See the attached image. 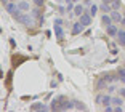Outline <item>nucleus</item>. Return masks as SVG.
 Returning a JSON list of instances; mask_svg holds the SVG:
<instances>
[{"mask_svg": "<svg viewBox=\"0 0 125 112\" xmlns=\"http://www.w3.org/2000/svg\"><path fill=\"white\" fill-rule=\"evenodd\" d=\"M13 16H15V19L19 22V24H22V26H32L34 24V19L31 18L29 15H22V13H21V8H18V11H16Z\"/></svg>", "mask_w": 125, "mask_h": 112, "instance_id": "1", "label": "nucleus"}, {"mask_svg": "<svg viewBox=\"0 0 125 112\" xmlns=\"http://www.w3.org/2000/svg\"><path fill=\"white\" fill-rule=\"evenodd\" d=\"M96 102L98 104H103V106H109L111 102H112V98H111V94H98L96 96Z\"/></svg>", "mask_w": 125, "mask_h": 112, "instance_id": "2", "label": "nucleus"}, {"mask_svg": "<svg viewBox=\"0 0 125 112\" xmlns=\"http://www.w3.org/2000/svg\"><path fill=\"white\" fill-rule=\"evenodd\" d=\"M107 80L106 79H103V77H99L98 80H96V83H95V90H98V91H101V90H104V88H107Z\"/></svg>", "mask_w": 125, "mask_h": 112, "instance_id": "3", "label": "nucleus"}, {"mask_svg": "<svg viewBox=\"0 0 125 112\" xmlns=\"http://www.w3.org/2000/svg\"><path fill=\"white\" fill-rule=\"evenodd\" d=\"M79 21L83 26H90L92 24V15H90V13H82V15L79 16Z\"/></svg>", "mask_w": 125, "mask_h": 112, "instance_id": "4", "label": "nucleus"}, {"mask_svg": "<svg viewBox=\"0 0 125 112\" xmlns=\"http://www.w3.org/2000/svg\"><path fill=\"white\" fill-rule=\"evenodd\" d=\"M106 34H107L109 37H117V34H119L117 26H115V24H109V26H106Z\"/></svg>", "mask_w": 125, "mask_h": 112, "instance_id": "5", "label": "nucleus"}, {"mask_svg": "<svg viewBox=\"0 0 125 112\" xmlns=\"http://www.w3.org/2000/svg\"><path fill=\"white\" fill-rule=\"evenodd\" d=\"M83 27L85 26L82 24L80 21H77V22H72V35H79V34L83 31Z\"/></svg>", "mask_w": 125, "mask_h": 112, "instance_id": "6", "label": "nucleus"}, {"mask_svg": "<svg viewBox=\"0 0 125 112\" xmlns=\"http://www.w3.org/2000/svg\"><path fill=\"white\" fill-rule=\"evenodd\" d=\"M22 61H26V56H21V54H13V56H11V64H13V67L19 66Z\"/></svg>", "mask_w": 125, "mask_h": 112, "instance_id": "7", "label": "nucleus"}, {"mask_svg": "<svg viewBox=\"0 0 125 112\" xmlns=\"http://www.w3.org/2000/svg\"><path fill=\"white\" fill-rule=\"evenodd\" d=\"M31 111H52V107L45 106L43 102H34V104L31 106Z\"/></svg>", "mask_w": 125, "mask_h": 112, "instance_id": "8", "label": "nucleus"}, {"mask_svg": "<svg viewBox=\"0 0 125 112\" xmlns=\"http://www.w3.org/2000/svg\"><path fill=\"white\" fill-rule=\"evenodd\" d=\"M55 37L61 42L64 39V31H62V26L61 24H55Z\"/></svg>", "mask_w": 125, "mask_h": 112, "instance_id": "9", "label": "nucleus"}, {"mask_svg": "<svg viewBox=\"0 0 125 112\" xmlns=\"http://www.w3.org/2000/svg\"><path fill=\"white\" fill-rule=\"evenodd\" d=\"M101 77L103 79H106L109 83H112V82H115V80L119 79V74H112V72H104V74H101Z\"/></svg>", "mask_w": 125, "mask_h": 112, "instance_id": "10", "label": "nucleus"}, {"mask_svg": "<svg viewBox=\"0 0 125 112\" xmlns=\"http://www.w3.org/2000/svg\"><path fill=\"white\" fill-rule=\"evenodd\" d=\"M18 8H19V7H18V5H15L13 2H8V3L5 5V10H7L10 15H15L16 11H18Z\"/></svg>", "mask_w": 125, "mask_h": 112, "instance_id": "11", "label": "nucleus"}, {"mask_svg": "<svg viewBox=\"0 0 125 112\" xmlns=\"http://www.w3.org/2000/svg\"><path fill=\"white\" fill-rule=\"evenodd\" d=\"M111 18H112L114 22H122V19H124L122 15L119 13V10H112V11H111Z\"/></svg>", "mask_w": 125, "mask_h": 112, "instance_id": "12", "label": "nucleus"}, {"mask_svg": "<svg viewBox=\"0 0 125 112\" xmlns=\"http://www.w3.org/2000/svg\"><path fill=\"white\" fill-rule=\"evenodd\" d=\"M50 107H52V111H61V101H59L58 98H55L52 101V106H50Z\"/></svg>", "mask_w": 125, "mask_h": 112, "instance_id": "13", "label": "nucleus"}, {"mask_svg": "<svg viewBox=\"0 0 125 112\" xmlns=\"http://www.w3.org/2000/svg\"><path fill=\"white\" fill-rule=\"evenodd\" d=\"M117 42H119V45L125 47V31H119V34H117Z\"/></svg>", "mask_w": 125, "mask_h": 112, "instance_id": "14", "label": "nucleus"}, {"mask_svg": "<svg viewBox=\"0 0 125 112\" xmlns=\"http://www.w3.org/2000/svg\"><path fill=\"white\" fill-rule=\"evenodd\" d=\"M112 104L114 106H122V104H125V101H124V96H114L112 98Z\"/></svg>", "mask_w": 125, "mask_h": 112, "instance_id": "15", "label": "nucleus"}, {"mask_svg": "<svg viewBox=\"0 0 125 112\" xmlns=\"http://www.w3.org/2000/svg\"><path fill=\"white\" fill-rule=\"evenodd\" d=\"M99 10L104 11V13H111V11H112V7H111V3H106V2H103V3L99 5Z\"/></svg>", "mask_w": 125, "mask_h": 112, "instance_id": "16", "label": "nucleus"}, {"mask_svg": "<svg viewBox=\"0 0 125 112\" xmlns=\"http://www.w3.org/2000/svg\"><path fill=\"white\" fill-rule=\"evenodd\" d=\"M101 21H103V24H104V26H109V24H112V18H111V15H107V13H104V15H103Z\"/></svg>", "mask_w": 125, "mask_h": 112, "instance_id": "17", "label": "nucleus"}, {"mask_svg": "<svg viewBox=\"0 0 125 112\" xmlns=\"http://www.w3.org/2000/svg\"><path fill=\"white\" fill-rule=\"evenodd\" d=\"M117 74H119V80L125 83V66H124V67H119V69H117Z\"/></svg>", "mask_w": 125, "mask_h": 112, "instance_id": "18", "label": "nucleus"}, {"mask_svg": "<svg viewBox=\"0 0 125 112\" xmlns=\"http://www.w3.org/2000/svg\"><path fill=\"white\" fill-rule=\"evenodd\" d=\"M82 13H85V11H83V5H75V7H74V15L80 16Z\"/></svg>", "mask_w": 125, "mask_h": 112, "instance_id": "19", "label": "nucleus"}, {"mask_svg": "<svg viewBox=\"0 0 125 112\" xmlns=\"http://www.w3.org/2000/svg\"><path fill=\"white\" fill-rule=\"evenodd\" d=\"M74 106H75V109H80V111H85V109H87V106L80 101H74Z\"/></svg>", "mask_w": 125, "mask_h": 112, "instance_id": "20", "label": "nucleus"}, {"mask_svg": "<svg viewBox=\"0 0 125 112\" xmlns=\"http://www.w3.org/2000/svg\"><path fill=\"white\" fill-rule=\"evenodd\" d=\"M18 7L21 8L22 11H27V10H29V3H27V2H19V3H18Z\"/></svg>", "mask_w": 125, "mask_h": 112, "instance_id": "21", "label": "nucleus"}, {"mask_svg": "<svg viewBox=\"0 0 125 112\" xmlns=\"http://www.w3.org/2000/svg\"><path fill=\"white\" fill-rule=\"evenodd\" d=\"M111 7H112V10H119V8L122 7L120 0H114V2H112V3H111Z\"/></svg>", "mask_w": 125, "mask_h": 112, "instance_id": "22", "label": "nucleus"}, {"mask_svg": "<svg viewBox=\"0 0 125 112\" xmlns=\"http://www.w3.org/2000/svg\"><path fill=\"white\" fill-rule=\"evenodd\" d=\"M96 11H98V7H96V5H92V7H90V10H88V13H90L92 16H95Z\"/></svg>", "mask_w": 125, "mask_h": 112, "instance_id": "23", "label": "nucleus"}, {"mask_svg": "<svg viewBox=\"0 0 125 112\" xmlns=\"http://www.w3.org/2000/svg\"><path fill=\"white\" fill-rule=\"evenodd\" d=\"M32 16H35V18H39V16H40V7H35L32 10Z\"/></svg>", "mask_w": 125, "mask_h": 112, "instance_id": "24", "label": "nucleus"}, {"mask_svg": "<svg viewBox=\"0 0 125 112\" xmlns=\"http://www.w3.org/2000/svg\"><path fill=\"white\" fill-rule=\"evenodd\" d=\"M109 47H111V53H112V54H117V53H119L117 47H115L114 43H109Z\"/></svg>", "mask_w": 125, "mask_h": 112, "instance_id": "25", "label": "nucleus"}, {"mask_svg": "<svg viewBox=\"0 0 125 112\" xmlns=\"http://www.w3.org/2000/svg\"><path fill=\"white\" fill-rule=\"evenodd\" d=\"M34 3H35V7H43L45 0H34Z\"/></svg>", "mask_w": 125, "mask_h": 112, "instance_id": "26", "label": "nucleus"}, {"mask_svg": "<svg viewBox=\"0 0 125 112\" xmlns=\"http://www.w3.org/2000/svg\"><path fill=\"white\" fill-rule=\"evenodd\" d=\"M10 85H11V72L8 74V77H7V87L10 88Z\"/></svg>", "mask_w": 125, "mask_h": 112, "instance_id": "27", "label": "nucleus"}, {"mask_svg": "<svg viewBox=\"0 0 125 112\" xmlns=\"http://www.w3.org/2000/svg\"><path fill=\"white\" fill-rule=\"evenodd\" d=\"M104 111H107V112H114V107H112V106H104Z\"/></svg>", "mask_w": 125, "mask_h": 112, "instance_id": "28", "label": "nucleus"}, {"mask_svg": "<svg viewBox=\"0 0 125 112\" xmlns=\"http://www.w3.org/2000/svg\"><path fill=\"white\" fill-rule=\"evenodd\" d=\"M107 90H109V93H112V91H115L117 88H115V85H109V87H107Z\"/></svg>", "mask_w": 125, "mask_h": 112, "instance_id": "29", "label": "nucleus"}, {"mask_svg": "<svg viewBox=\"0 0 125 112\" xmlns=\"http://www.w3.org/2000/svg\"><path fill=\"white\" fill-rule=\"evenodd\" d=\"M66 10H67V8H64V7H59L58 8V11L61 13V15H64V13H66Z\"/></svg>", "mask_w": 125, "mask_h": 112, "instance_id": "30", "label": "nucleus"}, {"mask_svg": "<svg viewBox=\"0 0 125 112\" xmlns=\"http://www.w3.org/2000/svg\"><path fill=\"white\" fill-rule=\"evenodd\" d=\"M114 112H122V106H114Z\"/></svg>", "mask_w": 125, "mask_h": 112, "instance_id": "31", "label": "nucleus"}, {"mask_svg": "<svg viewBox=\"0 0 125 112\" xmlns=\"http://www.w3.org/2000/svg\"><path fill=\"white\" fill-rule=\"evenodd\" d=\"M55 24H61V26H62V19H61V18H56V19H55Z\"/></svg>", "mask_w": 125, "mask_h": 112, "instance_id": "32", "label": "nucleus"}, {"mask_svg": "<svg viewBox=\"0 0 125 112\" xmlns=\"http://www.w3.org/2000/svg\"><path fill=\"white\" fill-rule=\"evenodd\" d=\"M119 94H120V96H124V98H125V88H120V90H119Z\"/></svg>", "mask_w": 125, "mask_h": 112, "instance_id": "33", "label": "nucleus"}, {"mask_svg": "<svg viewBox=\"0 0 125 112\" xmlns=\"http://www.w3.org/2000/svg\"><path fill=\"white\" fill-rule=\"evenodd\" d=\"M50 87H52V88H56V87H58V83H56V82H55V80H53V82H52V83H50Z\"/></svg>", "mask_w": 125, "mask_h": 112, "instance_id": "34", "label": "nucleus"}, {"mask_svg": "<svg viewBox=\"0 0 125 112\" xmlns=\"http://www.w3.org/2000/svg\"><path fill=\"white\" fill-rule=\"evenodd\" d=\"M69 2H74V3H77L79 0H66V3H69Z\"/></svg>", "mask_w": 125, "mask_h": 112, "instance_id": "35", "label": "nucleus"}, {"mask_svg": "<svg viewBox=\"0 0 125 112\" xmlns=\"http://www.w3.org/2000/svg\"><path fill=\"white\" fill-rule=\"evenodd\" d=\"M103 2H106V3H112L114 0H103Z\"/></svg>", "mask_w": 125, "mask_h": 112, "instance_id": "36", "label": "nucleus"}, {"mask_svg": "<svg viewBox=\"0 0 125 112\" xmlns=\"http://www.w3.org/2000/svg\"><path fill=\"white\" fill-rule=\"evenodd\" d=\"M8 3V0H2V5H7Z\"/></svg>", "mask_w": 125, "mask_h": 112, "instance_id": "37", "label": "nucleus"}, {"mask_svg": "<svg viewBox=\"0 0 125 112\" xmlns=\"http://www.w3.org/2000/svg\"><path fill=\"white\" fill-rule=\"evenodd\" d=\"M85 3H92V0H85Z\"/></svg>", "mask_w": 125, "mask_h": 112, "instance_id": "38", "label": "nucleus"}, {"mask_svg": "<svg viewBox=\"0 0 125 112\" xmlns=\"http://www.w3.org/2000/svg\"><path fill=\"white\" fill-rule=\"evenodd\" d=\"M120 24H125V18H124V19H122V22H120Z\"/></svg>", "mask_w": 125, "mask_h": 112, "instance_id": "39", "label": "nucleus"}, {"mask_svg": "<svg viewBox=\"0 0 125 112\" xmlns=\"http://www.w3.org/2000/svg\"><path fill=\"white\" fill-rule=\"evenodd\" d=\"M56 2H62V0H56Z\"/></svg>", "mask_w": 125, "mask_h": 112, "instance_id": "40", "label": "nucleus"}, {"mask_svg": "<svg viewBox=\"0 0 125 112\" xmlns=\"http://www.w3.org/2000/svg\"><path fill=\"white\" fill-rule=\"evenodd\" d=\"M16 2H19V0H16Z\"/></svg>", "mask_w": 125, "mask_h": 112, "instance_id": "41", "label": "nucleus"}]
</instances>
